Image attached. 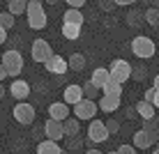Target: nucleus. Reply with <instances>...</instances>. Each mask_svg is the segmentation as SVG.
<instances>
[{"label": "nucleus", "mask_w": 159, "mask_h": 154, "mask_svg": "<svg viewBox=\"0 0 159 154\" xmlns=\"http://www.w3.org/2000/svg\"><path fill=\"white\" fill-rule=\"evenodd\" d=\"M152 87H155V90H159V74L155 76V85H152Z\"/></svg>", "instance_id": "41"}, {"label": "nucleus", "mask_w": 159, "mask_h": 154, "mask_svg": "<svg viewBox=\"0 0 159 154\" xmlns=\"http://www.w3.org/2000/svg\"><path fill=\"white\" fill-rule=\"evenodd\" d=\"M155 97H157V90H155V87H148V90H145V97H143V101L152 103V101H155Z\"/></svg>", "instance_id": "32"}, {"label": "nucleus", "mask_w": 159, "mask_h": 154, "mask_svg": "<svg viewBox=\"0 0 159 154\" xmlns=\"http://www.w3.org/2000/svg\"><path fill=\"white\" fill-rule=\"evenodd\" d=\"M155 51H157V46H155V42H152L150 37L139 35V37L131 39V53H134L136 58H141V60L155 58Z\"/></svg>", "instance_id": "2"}, {"label": "nucleus", "mask_w": 159, "mask_h": 154, "mask_svg": "<svg viewBox=\"0 0 159 154\" xmlns=\"http://www.w3.org/2000/svg\"><path fill=\"white\" fill-rule=\"evenodd\" d=\"M99 5H102L104 12H111V9L116 7V5H113V0H99Z\"/></svg>", "instance_id": "35"}, {"label": "nucleus", "mask_w": 159, "mask_h": 154, "mask_svg": "<svg viewBox=\"0 0 159 154\" xmlns=\"http://www.w3.org/2000/svg\"><path fill=\"white\" fill-rule=\"evenodd\" d=\"M155 154H159V150H155Z\"/></svg>", "instance_id": "47"}, {"label": "nucleus", "mask_w": 159, "mask_h": 154, "mask_svg": "<svg viewBox=\"0 0 159 154\" xmlns=\"http://www.w3.org/2000/svg\"><path fill=\"white\" fill-rule=\"evenodd\" d=\"M85 154H102V152H99V150H88Z\"/></svg>", "instance_id": "44"}, {"label": "nucleus", "mask_w": 159, "mask_h": 154, "mask_svg": "<svg viewBox=\"0 0 159 154\" xmlns=\"http://www.w3.org/2000/svg\"><path fill=\"white\" fill-rule=\"evenodd\" d=\"M81 131V122L76 117H67L62 120V136H67V138H72V136H79Z\"/></svg>", "instance_id": "17"}, {"label": "nucleus", "mask_w": 159, "mask_h": 154, "mask_svg": "<svg viewBox=\"0 0 159 154\" xmlns=\"http://www.w3.org/2000/svg\"><path fill=\"white\" fill-rule=\"evenodd\" d=\"M30 53H32V60H35V62H42L44 64L48 58L53 55V48H51V44H48L46 39H35V42H32Z\"/></svg>", "instance_id": "7"}, {"label": "nucleus", "mask_w": 159, "mask_h": 154, "mask_svg": "<svg viewBox=\"0 0 159 154\" xmlns=\"http://www.w3.org/2000/svg\"><path fill=\"white\" fill-rule=\"evenodd\" d=\"M97 115V101H92V99H81L79 103L74 106V117L79 120H95Z\"/></svg>", "instance_id": "5"}, {"label": "nucleus", "mask_w": 159, "mask_h": 154, "mask_svg": "<svg viewBox=\"0 0 159 154\" xmlns=\"http://www.w3.org/2000/svg\"><path fill=\"white\" fill-rule=\"evenodd\" d=\"M108 154H118V152H108Z\"/></svg>", "instance_id": "46"}, {"label": "nucleus", "mask_w": 159, "mask_h": 154, "mask_svg": "<svg viewBox=\"0 0 159 154\" xmlns=\"http://www.w3.org/2000/svg\"><path fill=\"white\" fill-rule=\"evenodd\" d=\"M37 154H62V150H60V145L53 143V140H42L39 145H37Z\"/></svg>", "instance_id": "19"}, {"label": "nucleus", "mask_w": 159, "mask_h": 154, "mask_svg": "<svg viewBox=\"0 0 159 154\" xmlns=\"http://www.w3.org/2000/svg\"><path fill=\"white\" fill-rule=\"evenodd\" d=\"M120 108V97H108V95H104L99 99V111L104 113H113V111H118Z\"/></svg>", "instance_id": "18"}, {"label": "nucleus", "mask_w": 159, "mask_h": 154, "mask_svg": "<svg viewBox=\"0 0 159 154\" xmlns=\"http://www.w3.org/2000/svg\"><path fill=\"white\" fill-rule=\"evenodd\" d=\"M116 152H118V154H136V150H134L131 145H120Z\"/></svg>", "instance_id": "34"}, {"label": "nucleus", "mask_w": 159, "mask_h": 154, "mask_svg": "<svg viewBox=\"0 0 159 154\" xmlns=\"http://www.w3.org/2000/svg\"><path fill=\"white\" fill-rule=\"evenodd\" d=\"M143 131L145 134H150L152 136V140H159V120L157 117H152V120H143Z\"/></svg>", "instance_id": "20"}, {"label": "nucleus", "mask_w": 159, "mask_h": 154, "mask_svg": "<svg viewBox=\"0 0 159 154\" xmlns=\"http://www.w3.org/2000/svg\"><path fill=\"white\" fill-rule=\"evenodd\" d=\"M2 97H5V85L0 83V99H2Z\"/></svg>", "instance_id": "43"}, {"label": "nucleus", "mask_w": 159, "mask_h": 154, "mask_svg": "<svg viewBox=\"0 0 159 154\" xmlns=\"http://www.w3.org/2000/svg\"><path fill=\"white\" fill-rule=\"evenodd\" d=\"M5 42H7V30H2V28H0V46H2Z\"/></svg>", "instance_id": "38"}, {"label": "nucleus", "mask_w": 159, "mask_h": 154, "mask_svg": "<svg viewBox=\"0 0 159 154\" xmlns=\"http://www.w3.org/2000/svg\"><path fill=\"white\" fill-rule=\"evenodd\" d=\"M145 76H148V71L145 67H131V78H136V81H145Z\"/></svg>", "instance_id": "31"}, {"label": "nucleus", "mask_w": 159, "mask_h": 154, "mask_svg": "<svg viewBox=\"0 0 159 154\" xmlns=\"http://www.w3.org/2000/svg\"><path fill=\"white\" fill-rule=\"evenodd\" d=\"M83 21H85V16H83V12L81 9H74V7H69L67 12L62 14V23L65 25H83Z\"/></svg>", "instance_id": "15"}, {"label": "nucleus", "mask_w": 159, "mask_h": 154, "mask_svg": "<svg viewBox=\"0 0 159 154\" xmlns=\"http://www.w3.org/2000/svg\"><path fill=\"white\" fill-rule=\"evenodd\" d=\"M152 106L159 108V90H157V97H155V101H152Z\"/></svg>", "instance_id": "40"}, {"label": "nucleus", "mask_w": 159, "mask_h": 154, "mask_svg": "<svg viewBox=\"0 0 159 154\" xmlns=\"http://www.w3.org/2000/svg\"><path fill=\"white\" fill-rule=\"evenodd\" d=\"M134 2H139V0H113L116 7H127V5H134Z\"/></svg>", "instance_id": "37"}, {"label": "nucleus", "mask_w": 159, "mask_h": 154, "mask_svg": "<svg viewBox=\"0 0 159 154\" xmlns=\"http://www.w3.org/2000/svg\"><path fill=\"white\" fill-rule=\"evenodd\" d=\"M155 145H157V147H155V150H159V140H157V143H155Z\"/></svg>", "instance_id": "45"}, {"label": "nucleus", "mask_w": 159, "mask_h": 154, "mask_svg": "<svg viewBox=\"0 0 159 154\" xmlns=\"http://www.w3.org/2000/svg\"><path fill=\"white\" fill-rule=\"evenodd\" d=\"M67 67L74 69V71H83L85 69V58L81 53H72V58L67 60Z\"/></svg>", "instance_id": "23"}, {"label": "nucleus", "mask_w": 159, "mask_h": 154, "mask_svg": "<svg viewBox=\"0 0 159 154\" xmlns=\"http://www.w3.org/2000/svg\"><path fill=\"white\" fill-rule=\"evenodd\" d=\"M5 78H7V71H5V67H2V64H0V83H2Z\"/></svg>", "instance_id": "39"}, {"label": "nucleus", "mask_w": 159, "mask_h": 154, "mask_svg": "<svg viewBox=\"0 0 159 154\" xmlns=\"http://www.w3.org/2000/svg\"><path fill=\"white\" fill-rule=\"evenodd\" d=\"M62 154H67V152H65V150H62Z\"/></svg>", "instance_id": "49"}, {"label": "nucleus", "mask_w": 159, "mask_h": 154, "mask_svg": "<svg viewBox=\"0 0 159 154\" xmlns=\"http://www.w3.org/2000/svg\"><path fill=\"white\" fill-rule=\"evenodd\" d=\"M69 117V106L65 101H56L48 106V120H56V122H62V120Z\"/></svg>", "instance_id": "10"}, {"label": "nucleus", "mask_w": 159, "mask_h": 154, "mask_svg": "<svg viewBox=\"0 0 159 154\" xmlns=\"http://www.w3.org/2000/svg\"><path fill=\"white\" fill-rule=\"evenodd\" d=\"M131 140H134V143H131V147H134V150H148V147H152V145H155L152 136H150V134H145L143 129H141V131H136Z\"/></svg>", "instance_id": "14"}, {"label": "nucleus", "mask_w": 159, "mask_h": 154, "mask_svg": "<svg viewBox=\"0 0 159 154\" xmlns=\"http://www.w3.org/2000/svg\"><path fill=\"white\" fill-rule=\"evenodd\" d=\"M111 81V76H108V69H104V67H97L95 71H92V76H90V83L99 90V87H104Z\"/></svg>", "instance_id": "16"}, {"label": "nucleus", "mask_w": 159, "mask_h": 154, "mask_svg": "<svg viewBox=\"0 0 159 154\" xmlns=\"http://www.w3.org/2000/svg\"><path fill=\"white\" fill-rule=\"evenodd\" d=\"M9 92H12V97L16 99V101H25V99L30 97V83H28V81L16 78L14 83L9 85Z\"/></svg>", "instance_id": "9"}, {"label": "nucleus", "mask_w": 159, "mask_h": 154, "mask_svg": "<svg viewBox=\"0 0 159 154\" xmlns=\"http://www.w3.org/2000/svg\"><path fill=\"white\" fill-rule=\"evenodd\" d=\"M14 21H16V19H14L9 12H0V28H2V30L9 32V30L14 28Z\"/></svg>", "instance_id": "27"}, {"label": "nucleus", "mask_w": 159, "mask_h": 154, "mask_svg": "<svg viewBox=\"0 0 159 154\" xmlns=\"http://www.w3.org/2000/svg\"><path fill=\"white\" fill-rule=\"evenodd\" d=\"M65 2H67L69 7H74V9H81L85 5V0H65Z\"/></svg>", "instance_id": "36"}, {"label": "nucleus", "mask_w": 159, "mask_h": 154, "mask_svg": "<svg viewBox=\"0 0 159 154\" xmlns=\"http://www.w3.org/2000/svg\"><path fill=\"white\" fill-rule=\"evenodd\" d=\"M62 37L69 39V42L79 39V37H81V28H79V25H65L62 23Z\"/></svg>", "instance_id": "25"}, {"label": "nucleus", "mask_w": 159, "mask_h": 154, "mask_svg": "<svg viewBox=\"0 0 159 154\" xmlns=\"http://www.w3.org/2000/svg\"><path fill=\"white\" fill-rule=\"evenodd\" d=\"M2 67L7 71V76H19L21 69H23V55H21L16 48L5 51L2 53Z\"/></svg>", "instance_id": "3"}, {"label": "nucleus", "mask_w": 159, "mask_h": 154, "mask_svg": "<svg viewBox=\"0 0 159 154\" xmlns=\"http://www.w3.org/2000/svg\"><path fill=\"white\" fill-rule=\"evenodd\" d=\"M44 134H46V140H53L58 143L62 138V122H56V120H48L44 124Z\"/></svg>", "instance_id": "13"}, {"label": "nucleus", "mask_w": 159, "mask_h": 154, "mask_svg": "<svg viewBox=\"0 0 159 154\" xmlns=\"http://www.w3.org/2000/svg\"><path fill=\"white\" fill-rule=\"evenodd\" d=\"M104 126H106L108 136H111V134H118V131H120V122H118V120H106V122H104Z\"/></svg>", "instance_id": "30"}, {"label": "nucleus", "mask_w": 159, "mask_h": 154, "mask_svg": "<svg viewBox=\"0 0 159 154\" xmlns=\"http://www.w3.org/2000/svg\"><path fill=\"white\" fill-rule=\"evenodd\" d=\"M25 19H28V28L30 30H44L46 28L48 19H46L42 0H28V5H25Z\"/></svg>", "instance_id": "1"}, {"label": "nucleus", "mask_w": 159, "mask_h": 154, "mask_svg": "<svg viewBox=\"0 0 159 154\" xmlns=\"http://www.w3.org/2000/svg\"><path fill=\"white\" fill-rule=\"evenodd\" d=\"M108 76H111V81H116V83H127V81L131 78V64L127 62V60H113L111 67H108Z\"/></svg>", "instance_id": "4"}, {"label": "nucleus", "mask_w": 159, "mask_h": 154, "mask_svg": "<svg viewBox=\"0 0 159 154\" xmlns=\"http://www.w3.org/2000/svg\"><path fill=\"white\" fill-rule=\"evenodd\" d=\"M25 5H28V0H9L7 2V12L16 19L19 14H25Z\"/></svg>", "instance_id": "22"}, {"label": "nucleus", "mask_w": 159, "mask_h": 154, "mask_svg": "<svg viewBox=\"0 0 159 154\" xmlns=\"http://www.w3.org/2000/svg\"><path fill=\"white\" fill-rule=\"evenodd\" d=\"M127 23L131 25V28H134V25H136V28H141V25L145 23V21H143V14H139V12H129V14H127Z\"/></svg>", "instance_id": "29"}, {"label": "nucleus", "mask_w": 159, "mask_h": 154, "mask_svg": "<svg viewBox=\"0 0 159 154\" xmlns=\"http://www.w3.org/2000/svg\"><path fill=\"white\" fill-rule=\"evenodd\" d=\"M81 143H83V140H81L79 136H72V138L67 140V147H69V150H74V147H81Z\"/></svg>", "instance_id": "33"}, {"label": "nucleus", "mask_w": 159, "mask_h": 154, "mask_svg": "<svg viewBox=\"0 0 159 154\" xmlns=\"http://www.w3.org/2000/svg\"><path fill=\"white\" fill-rule=\"evenodd\" d=\"M35 108H32V103H25V101H21V103H16L14 106V120L19 124H23V126H28L35 122Z\"/></svg>", "instance_id": "6"}, {"label": "nucleus", "mask_w": 159, "mask_h": 154, "mask_svg": "<svg viewBox=\"0 0 159 154\" xmlns=\"http://www.w3.org/2000/svg\"><path fill=\"white\" fill-rule=\"evenodd\" d=\"M5 2H9V0H5Z\"/></svg>", "instance_id": "50"}, {"label": "nucleus", "mask_w": 159, "mask_h": 154, "mask_svg": "<svg viewBox=\"0 0 159 154\" xmlns=\"http://www.w3.org/2000/svg\"><path fill=\"white\" fill-rule=\"evenodd\" d=\"M81 90H83V99H92V101H95V99H97V95H99V90H97V87L92 85L90 81L81 85Z\"/></svg>", "instance_id": "28"}, {"label": "nucleus", "mask_w": 159, "mask_h": 154, "mask_svg": "<svg viewBox=\"0 0 159 154\" xmlns=\"http://www.w3.org/2000/svg\"><path fill=\"white\" fill-rule=\"evenodd\" d=\"M102 90H104V95H108V97H122V85L116 83V81H108Z\"/></svg>", "instance_id": "24"}, {"label": "nucleus", "mask_w": 159, "mask_h": 154, "mask_svg": "<svg viewBox=\"0 0 159 154\" xmlns=\"http://www.w3.org/2000/svg\"><path fill=\"white\" fill-rule=\"evenodd\" d=\"M83 99V90H81V85H67L65 87V92H62V101L67 103H72V106H76V103Z\"/></svg>", "instance_id": "12"}, {"label": "nucleus", "mask_w": 159, "mask_h": 154, "mask_svg": "<svg viewBox=\"0 0 159 154\" xmlns=\"http://www.w3.org/2000/svg\"><path fill=\"white\" fill-rule=\"evenodd\" d=\"M136 113L141 115V120H152L155 117V106L148 101H139L136 103Z\"/></svg>", "instance_id": "21"}, {"label": "nucleus", "mask_w": 159, "mask_h": 154, "mask_svg": "<svg viewBox=\"0 0 159 154\" xmlns=\"http://www.w3.org/2000/svg\"><path fill=\"white\" fill-rule=\"evenodd\" d=\"M44 67H46V71H51V74H65V71L69 69L67 67V60H65L62 55H56V53L44 62Z\"/></svg>", "instance_id": "11"}, {"label": "nucleus", "mask_w": 159, "mask_h": 154, "mask_svg": "<svg viewBox=\"0 0 159 154\" xmlns=\"http://www.w3.org/2000/svg\"><path fill=\"white\" fill-rule=\"evenodd\" d=\"M88 138H90V143H106L108 140V131H106L102 120H92L90 122V126H88Z\"/></svg>", "instance_id": "8"}, {"label": "nucleus", "mask_w": 159, "mask_h": 154, "mask_svg": "<svg viewBox=\"0 0 159 154\" xmlns=\"http://www.w3.org/2000/svg\"><path fill=\"white\" fill-rule=\"evenodd\" d=\"M143 21H145V23H150V25H159V9L157 7L145 9V12H143Z\"/></svg>", "instance_id": "26"}, {"label": "nucleus", "mask_w": 159, "mask_h": 154, "mask_svg": "<svg viewBox=\"0 0 159 154\" xmlns=\"http://www.w3.org/2000/svg\"><path fill=\"white\" fill-rule=\"evenodd\" d=\"M152 2H159V0H152Z\"/></svg>", "instance_id": "48"}, {"label": "nucleus", "mask_w": 159, "mask_h": 154, "mask_svg": "<svg viewBox=\"0 0 159 154\" xmlns=\"http://www.w3.org/2000/svg\"><path fill=\"white\" fill-rule=\"evenodd\" d=\"M44 2H46V5H58L60 0H44Z\"/></svg>", "instance_id": "42"}]
</instances>
